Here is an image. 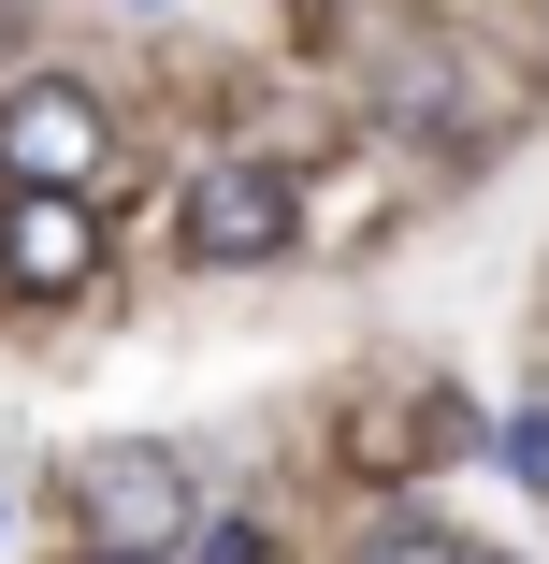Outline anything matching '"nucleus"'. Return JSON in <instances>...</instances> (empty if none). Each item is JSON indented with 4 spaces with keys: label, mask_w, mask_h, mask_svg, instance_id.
Masks as SVG:
<instances>
[{
    "label": "nucleus",
    "mask_w": 549,
    "mask_h": 564,
    "mask_svg": "<svg viewBox=\"0 0 549 564\" xmlns=\"http://www.w3.org/2000/svg\"><path fill=\"white\" fill-rule=\"evenodd\" d=\"M289 232H304V174H289L275 145H232V160H188V203H174V247H188L202 275H261V261H289Z\"/></svg>",
    "instance_id": "1"
},
{
    "label": "nucleus",
    "mask_w": 549,
    "mask_h": 564,
    "mask_svg": "<svg viewBox=\"0 0 549 564\" xmlns=\"http://www.w3.org/2000/svg\"><path fill=\"white\" fill-rule=\"evenodd\" d=\"M58 492H73V521H87L101 550H131V564H174V535L202 521V492H188V464H174L160 434H101V448H73Z\"/></svg>",
    "instance_id": "2"
},
{
    "label": "nucleus",
    "mask_w": 549,
    "mask_h": 564,
    "mask_svg": "<svg viewBox=\"0 0 549 564\" xmlns=\"http://www.w3.org/2000/svg\"><path fill=\"white\" fill-rule=\"evenodd\" d=\"M101 174H117L101 87H73V73H15V87H0V188H73V203H101Z\"/></svg>",
    "instance_id": "3"
},
{
    "label": "nucleus",
    "mask_w": 549,
    "mask_h": 564,
    "mask_svg": "<svg viewBox=\"0 0 549 564\" xmlns=\"http://www.w3.org/2000/svg\"><path fill=\"white\" fill-rule=\"evenodd\" d=\"M0 290H15V304H87L101 290V203L0 188Z\"/></svg>",
    "instance_id": "4"
},
{
    "label": "nucleus",
    "mask_w": 549,
    "mask_h": 564,
    "mask_svg": "<svg viewBox=\"0 0 549 564\" xmlns=\"http://www.w3.org/2000/svg\"><path fill=\"white\" fill-rule=\"evenodd\" d=\"M348 564H477V550H463V535H449V521H433V507H376V521H362V550H348Z\"/></svg>",
    "instance_id": "5"
},
{
    "label": "nucleus",
    "mask_w": 549,
    "mask_h": 564,
    "mask_svg": "<svg viewBox=\"0 0 549 564\" xmlns=\"http://www.w3.org/2000/svg\"><path fill=\"white\" fill-rule=\"evenodd\" d=\"M174 564H275V535H261L246 507H202V521L174 535Z\"/></svg>",
    "instance_id": "6"
},
{
    "label": "nucleus",
    "mask_w": 549,
    "mask_h": 564,
    "mask_svg": "<svg viewBox=\"0 0 549 564\" xmlns=\"http://www.w3.org/2000/svg\"><path fill=\"white\" fill-rule=\"evenodd\" d=\"M506 464H520V478L549 492V405H520V420H506Z\"/></svg>",
    "instance_id": "7"
},
{
    "label": "nucleus",
    "mask_w": 549,
    "mask_h": 564,
    "mask_svg": "<svg viewBox=\"0 0 549 564\" xmlns=\"http://www.w3.org/2000/svg\"><path fill=\"white\" fill-rule=\"evenodd\" d=\"M87 564H131V550H87Z\"/></svg>",
    "instance_id": "8"
},
{
    "label": "nucleus",
    "mask_w": 549,
    "mask_h": 564,
    "mask_svg": "<svg viewBox=\"0 0 549 564\" xmlns=\"http://www.w3.org/2000/svg\"><path fill=\"white\" fill-rule=\"evenodd\" d=\"M477 564H492V550H477Z\"/></svg>",
    "instance_id": "9"
}]
</instances>
